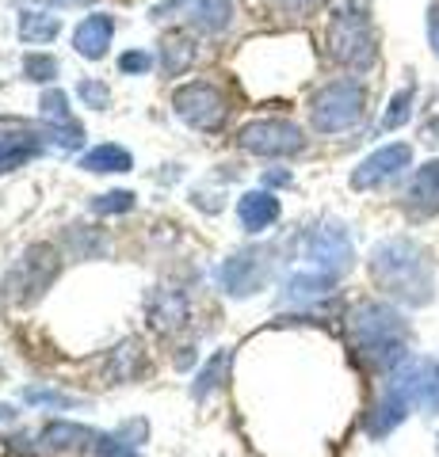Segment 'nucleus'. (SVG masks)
<instances>
[{"label": "nucleus", "mask_w": 439, "mask_h": 457, "mask_svg": "<svg viewBox=\"0 0 439 457\" xmlns=\"http://www.w3.org/2000/svg\"><path fill=\"white\" fill-rule=\"evenodd\" d=\"M409 161H413V149L409 145H382L378 153H371L356 171H351V187L356 191L382 187L386 179L401 176V171L409 168Z\"/></svg>", "instance_id": "9d476101"}, {"label": "nucleus", "mask_w": 439, "mask_h": 457, "mask_svg": "<svg viewBox=\"0 0 439 457\" xmlns=\"http://www.w3.org/2000/svg\"><path fill=\"white\" fill-rule=\"evenodd\" d=\"M409 107H413V88H401L398 96L390 99L386 114H382V130H398V126L409 122Z\"/></svg>", "instance_id": "b1692460"}, {"label": "nucleus", "mask_w": 439, "mask_h": 457, "mask_svg": "<svg viewBox=\"0 0 439 457\" xmlns=\"http://www.w3.org/2000/svg\"><path fill=\"white\" fill-rule=\"evenodd\" d=\"M363 88L356 80H336L329 84L317 99H314V130L321 134H340V130H348V126H356L359 122V114H363Z\"/></svg>", "instance_id": "20e7f679"}, {"label": "nucleus", "mask_w": 439, "mask_h": 457, "mask_svg": "<svg viewBox=\"0 0 439 457\" xmlns=\"http://www.w3.org/2000/svg\"><path fill=\"white\" fill-rule=\"evenodd\" d=\"M31 156H35V141L31 137H20V134L0 137V171L20 168L23 161H31Z\"/></svg>", "instance_id": "4be33fe9"}, {"label": "nucleus", "mask_w": 439, "mask_h": 457, "mask_svg": "<svg viewBox=\"0 0 439 457\" xmlns=\"http://www.w3.org/2000/svg\"><path fill=\"white\" fill-rule=\"evenodd\" d=\"M195 62V46H191V38H183V35H168L165 38V46H161V69L168 77H176L183 73Z\"/></svg>", "instance_id": "a211bd4d"}, {"label": "nucleus", "mask_w": 439, "mask_h": 457, "mask_svg": "<svg viewBox=\"0 0 439 457\" xmlns=\"http://www.w3.org/2000/svg\"><path fill=\"white\" fill-rule=\"evenodd\" d=\"M153 20H173V16H183L191 20L195 27L203 31H222L225 23L233 16V0H165L149 12Z\"/></svg>", "instance_id": "1a4fd4ad"}, {"label": "nucleus", "mask_w": 439, "mask_h": 457, "mask_svg": "<svg viewBox=\"0 0 439 457\" xmlns=\"http://www.w3.org/2000/svg\"><path fill=\"white\" fill-rule=\"evenodd\" d=\"M371 270L382 290H390L405 305H424L432 302V275L424 263V252L405 237L382 240L371 255Z\"/></svg>", "instance_id": "f257e3e1"}, {"label": "nucleus", "mask_w": 439, "mask_h": 457, "mask_svg": "<svg viewBox=\"0 0 439 457\" xmlns=\"http://www.w3.org/2000/svg\"><path fill=\"white\" fill-rule=\"evenodd\" d=\"M225 374H230V351H218L215 359L207 362V370L199 374V381H195V396H207V393H215L218 385L225 381Z\"/></svg>", "instance_id": "5701e85b"}, {"label": "nucleus", "mask_w": 439, "mask_h": 457, "mask_svg": "<svg viewBox=\"0 0 439 457\" xmlns=\"http://www.w3.org/2000/svg\"><path fill=\"white\" fill-rule=\"evenodd\" d=\"M77 92H80V99H84L89 107H107V88H104L100 80H80Z\"/></svg>", "instance_id": "c756f323"}, {"label": "nucleus", "mask_w": 439, "mask_h": 457, "mask_svg": "<svg viewBox=\"0 0 439 457\" xmlns=\"http://www.w3.org/2000/svg\"><path fill=\"white\" fill-rule=\"evenodd\" d=\"M405 416H409V400L398 389H390L386 400H382V404L371 411V423H367V431H371L375 438H382V435H390Z\"/></svg>", "instance_id": "2eb2a0df"}, {"label": "nucleus", "mask_w": 439, "mask_h": 457, "mask_svg": "<svg viewBox=\"0 0 439 457\" xmlns=\"http://www.w3.org/2000/svg\"><path fill=\"white\" fill-rule=\"evenodd\" d=\"M237 141L249 153H260V156H291V153H302V145H306L299 126L283 122V119H260V122L241 126Z\"/></svg>", "instance_id": "39448f33"}, {"label": "nucleus", "mask_w": 439, "mask_h": 457, "mask_svg": "<svg viewBox=\"0 0 439 457\" xmlns=\"http://www.w3.org/2000/svg\"><path fill=\"white\" fill-rule=\"evenodd\" d=\"M176 114L195 130H218L225 122V99L210 84H183L173 99Z\"/></svg>", "instance_id": "0eeeda50"}, {"label": "nucleus", "mask_w": 439, "mask_h": 457, "mask_svg": "<svg viewBox=\"0 0 439 457\" xmlns=\"http://www.w3.org/2000/svg\"><path fill=\"white\" fill-rule=\"evenodd\" d=\"M409 404H420L428 411H439V362H424V359H409L398 366L393 385Z\"/></svg>", "instance_id": "6e6552de"}, {"label": "nucleus", "mask_w": 439, "mask_h": 457, "mask_svg": "<svg viewBox=\"0 0 439 457\" xmlns=\"http://www.w3.org/2000/svg\"><path fill=\"white\" fill-rule=\"evenodd\" d=\"M131 206H134L131 191H115V195H100V198H96V210H100V213H126Z\"/></svg>", "instance_id": "c85d7f7f"}, {"label": "nucleus", "mask_w": 439, "mask_h": 457, "mask_svg": "<svg viewBox=\"0 0 439 457\" xmlns=\"http://www.w3.org/2000/svg\"><path fill=\"white\" fill-rule=\"evenodd\" d=\"M267 275H272V267H267L264 252H237L233 260H225L218 278L233 297H249L267 282Z\"/></svg>", "instance_id": "9b49d317"}, {"label": "nucleus", "mask_w": 439, "mask_h": 457, "mask_svg": "<svg viewBox=\"0 0 439 457\" xmlns=\"http://www.w3.org/2000/svg\"><path fill=\"white\" fill-rule=\"evenodd\" d=\"M4 420H12V411H8L4 404H0V423H4Z\"/></svg>", "instance_id": "72a5a7b5"}, {"label": "nucleus", "mask_w": 439, "mask_h": 457, "mask_svg": "<svg viewBox=\"0 0 439 457\" xmlns=\"http://www.w3.org/2000/svg\"><path fill=\"white\" fill-rule=\"evenodd\" d=\"M23 77L46 84V80L58 77V62H54V57H42V54H31V57H23Z\"/></svg>", "instance_id": "393cba45"}, {"label": "nucleus", "mask_w": 439, "mask_h": 457, "mask_svg": "<svg viewBox=\"0 0 439 457\" xmlns=\"http://www.w3.org/2000/svg\"><path fill=\"white\" fill-rule=\"evenodd\" d=\"M27 404H50V408H73V396L54 393V389H27L23 393Z\"/></svg>", "instance_id": "cd10ccee"}, {"label": "nucleus", "mask_w": 439, "mask_h": 457, "mask_svg": "<svg viewBox=\"0 0 439 457\" xmlns=\"http://www.w3.org/2000/svg\"><path fill=\"white\" fill-rule=\"evenodd\" d=\"M58 4H73V0H58Z\"/></svg>", "instance_id": "f704fd0d"}, {"label": "nucleus", "mask_w": 439, "mask_h": 457, "mask_svg": "<svg viewBox=\"0 0 439 457\" xmlns=\"http://www.w3.org/2000/svg\"><path fill=\"white\" fill-rule=\"evenodd\" d=\"M58 16H50V12H23L20 16V38L23 42H54V35H58Z\"/></svg>", "instance_id": "6ab92c4d"}, {"label": "nucleus", "mask_w": 439, "mask_h": 457, "mask_svg": "<svg viewBox=\"0 0 439 457\" xmlns=\"http://www.w3.org/2000/svg\"><path fill=\"white\" fill-rule=\"evenodd\" d=\"M111 31H115V23H111V16H89L80 27H77V54L84 57H104L107 54V42H111Z\"/></svg>", "instance_id": "4468645a"}, {"label": "nucleus", "mask_w": 439, "mask_h": 457, "mask_svg": "<svg viewBox=\"0 0 439 457\" xmlns=\"http://www.w3.org/2000/svg\"><path fill=\"white\" fill-rule=\"evenodd\" d=\"M272 4H279L283 12H291V16H306V12H314L321 0H272Z\"/></svg>", "instance_id": "2f4dec72"}, {"label": "nucleus", "mask_w": 439, "mask_h": 457, "mask_svg": "<svg viewBox=\"0 0 439 457\" xmlns=\"http://www.w3.org/2000/svg\"><path fill=\"white\" fill-rule=\"evenodd\" d=\"M131 164H134L131 153L119 145H100L80 156V168H89V171H131Z\"/></svg>", "instance_id": "aec40b11"}, {"label": "nucleus", "mask_w": 439, "mask_h": 457, "mask_svg": "<svg viewBox=\"0 0 439 457\" xmlns=\"http://www.w3.org/2000/svg\"><path fill=\"white\" fill-rule=\"evenodd\" d=\"M351 332H356V343L367 354V362L393 366L405 359V320L398 317V309L378 302L359 305L351 312Z\"/></svg>", "instance_id": "f03ea898"}, {"label": "nucleus", "mask_w": 439, "mask_h": 457, "mask_svg": "<svg viewBox=\"0 0 439 457\" xmlns=\"http://www.w3.org/2000/svg\"><path fill=\"white\" fill-rule=\"evenodd\" d=\"M149 65H153V57L146 50H131V54H122V62H119L122 73H149Z\"/></svg>", "instance_id": "7c9ffc66"}, {"label": "nucleus", "mask_w": 439, "mask_h": 457, "mask_svg": "<svg viewBox=\"0 0 439 457\" xmlns=\"http://www.w3.org/2000/svg\"><path fill=\"white\" fill-rule=\"evenodd\" d=\"M96 435L89 431V427H80V423H50L46 431H42V446L46 450H84L92 442Z\"/></svg>", "instance_id": "dca6fc26"}, {"label": "nucleus", "mask_w": 439, "mask_h": 457, "mask_svg": "<svg viewBox=\"0 0 439 457\" xmlns=\"http://www.w3.org/2000/svg\"><path fill=\"white\" fill-rule=\"evenodd\" d=\"M96 457H138V453L119 435H104V438H96Z\"/></svg>", "instance_id": "bb28decb"}, {"label": "nucleus", "mask_w": 439, "mask_h": 457, "mask_svg": "<svg viewBox=\"0 0 439 457\" xmlns=\"http://www.w3.org/2000/svg\"><path fill=\"white\" fill-rule=\"evenodd\" d=\"M329 54L340 65L367 69L375 62V35L359 8H340L329 23Z\"/></svg>", "instance_id": "7ed1b4c3"}, {"label": "nucleus", "mask_w": 439, "mask_h": 457, "mask_svg": "<svg viewBox=\"0 0 439 457\" xmlns=\"http://www.w3.org/2000/svg\"><path fill=\"white\" fill-rule=\"evenodd\" d=\"M153 324L161 328V332H168V328H180L183 324V297L176 294V290H161L157 297H153Z\"/></svg>", "instance_id": "412c9836"}, {"label": "nucleus", "mask_w": 439, "mask_h": 457, "mask_svg": "<svg viewBox=\"0 0 439 457\" xmlns=\"http://www.w3.org/2000/svg\"><path fill=\"white\" fill-rule=\"evenodd\" d=\"M38 107H42V114H46V119H54L58 126H73V122H69V111H65V96H62L58 88L42 96V104H38Z\"/></svg>", "instance_id": "a878e982"}, {"label": "nucleus", "mask_w": 439, "mask_h": 457, "mask_svg": "<svg viewBox=\"0 0 439 457\" xmlns=\"http://www.w3.org/2000/svg\"><path fill=\"white\" fill-rule=\"evenodd\" d=\"M237 218H241V225H245L249 233H264V228L279 218L275 195H267V191H249V195L237 203Z\"/></svg>", "instance_id": "f8f14e48"}, {"label": "nucleus", "mask_w": 439, "mask_h": 457, "mask_svg": "<svg viewBox=\"0 0 439 457\" xmlns=\"http://www.w3.org/2000/svg\"><path fill=\"white\" fill-rule=\"evenodd\" d=\"M428 42H432V50H435V57H439V4L428 8Z\"/></svg>", "instance_id": "473e14b6"}, {"label": "nucleus", "mask_w": 439, "mask_h": 457, "mask_svg": "<svg viewBox=\"0 0 439 457\" xmlns=\"http://www.w3.org/2000/svg\"><path fill=\"white\" fill-rule=\"evenodd\" d=\"M306 260L314 263L321 275L336 278V275H344V270L351 267L356 255H351V240H348L344 228H340V225H321L306 240Z\"/></svg>", "instance_id": "423d86ee"}, {"label": "nucleus", "mask_w": 439, "mask_h": 457, "mask_svg": "<svg viewBox=\"0 0 439 457\" xmlns=\"http://www.w3.org/2000/svg\"><path fill=\"white\" fill-rule=\"evenodd\" d=\"M409 210L428 218V213L439 210V161L424 164L413 176V187H409Z\"/></svg>", "instance_id": "ddd939ff"}, {"label": "nucleus", "mask_w": 439, "mask_h": 457, "mask_svg": "<svg viewBox=\"0 0 439 457\" xmlns=\"http://www.w3.org/2000/svg\"><path fill=\"white\" fill-rule=\"evenodd\" d=\"M329 290H333V278L317 270V275H294L287 282V294H283V297H287L291 305H306V302H317V297H325Z\"/></svg>", "instance_id": "f3484780"}]
</instances>
